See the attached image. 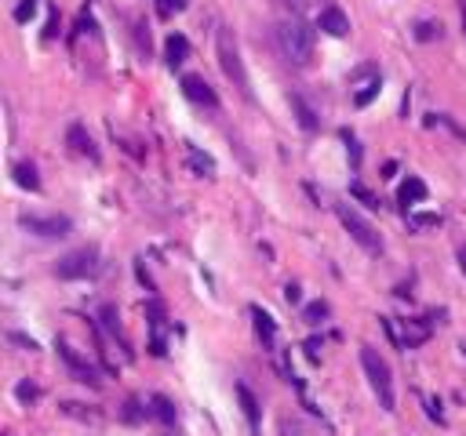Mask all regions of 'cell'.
<instances>
[{
  "label": "cell",
  "instance_id": "22",
  "mask_svg": "<svg viewBox=\"0 0 466 436\" xmlns=\"http://www.w3.org/2000/svg\"><path fill=\"white\" fill-rule=\"evenodd\" d=\"M379 91H383V77H375V80H368V84H361V91H353V105L357 109H365Z\"/></svg>",
  "mask_w": 466,
  "mask_h": 436
},
{
  "label": "cell",
  "instance_id": "24",
  "mask_svg": "<svg viewBox=\"0 0 466 436\" xmlns=\"http://www.w3.org/2000/svg\"><path fill=\"white\" fill-rule=\"evenodd\" d=\"M99 316H102V323H106V331H110L113 338H120V316H117V309H113V305H102V309H99Z\"/></svg>",
  "mask_w": 466,
  "mask_h": 436
},
{
  "label": "cell",
  "instance_id": "6",
  "mask_svg": "<svg viewBox=\"0 0 466 436\" xmlns=\"http://www.w3.org/2000/svg\"><path fill=\"white\" fill-rule=\"evenodd\" d=\"M18 226L33 236H44V240H62L73 229V222L66 214H18Z\"/></svg>",
  "mask_w": 466,
  "mask_h": 436
},
{
  "label": "cell",
  "instance_id": "5",
  "mask_svg": "<svg viewBox=\"0 0 466 436\" xmlns=\"http://www.w3.org/2000/svg\"><path fill=\"white\" fill-rule=\"evenodd\" d=\"M55 273H58V280H95L102 273V258L95 248H77L58 258Z\"/></svg>",
  "mask_w": 466,
  "mask_h": 436
},
{
  "label": "cell",
  "instance_id": "18",
  "mask_svg": "<svg viewBox=\"0 0 466 436\" xmlns=\"http://www.w3.org/2000/svg\"><path fill=\"white\" fill-rule=\"evenodd\" d=\"M186 160H189V167H194L197 174H204V179L215 174V160H211L208 153H201L197 146H186Z\"/></svg>",
  "mask_w": 466,
  "mask_h": 436
},
{
  "label": "cell",
  "instance_id": "40",
  "mask_svg": "<svg viewBox=\"0 0 466 436\" xmlns=\"http://www.w3.org/2000/svg\"><path fill=\"white\" fill-rule=\"evenodd\" d=\"M459 269H462V273H466V244H462V248H459Z\"/></svg>",
  "mask_w": 466,
  "mask_h": 436
},
{
  "label": "cell",
  "instance_id": "39",
  "mask_svg": "<svg viewBox=\"0 0 466 436\" xmlns=\"http://www.w3.org/2000/svg\"><path fill=\"white\" fill-rule=\"evenodd\" d=\"M393 171H397V164H393V160H386V164H383V179H393Z\"/></svg>",
  "mask_w": 466,
  "mask_h": 436
},
{
  "label": "cell",
  "instance_id": "41",
  "mask_svg": "<svg viewBox=\"0 0 466 436\" xmlns=\"http://www.w3.org/2000/svg\"><path fill=\"white\" fill-rule=\"evenodd\" d=\"M459 11H462V37H466V0H459Z\"/></svg>",
  "mask_w": 466,
  "mask_h": 436
},
{
  "label": "cell",
  "instance_id": "33",
  "mask_svg": "<svg viewBox=\"0 0 466 436\" xmlns=\"http://www.w3.org/2000/svg\"><path fill=\"white\" fill-rule=\"evenodd\" d=\"M303 349H306V357H310V364H321V338H310V342H306Z\"/></svg>",
  "mask_w": 466,
  "mask_h": 436
},
{
  "label": "cell",
  "instance_id": "25",
  "mask_svg": "<svg viewBox=\"0 0 466 436\" xmlns=\"http://www.w3.org/2000/svg\"><path fill=\"white\" fill-rule=\"evenodd\" d=\"M325 316H328V302H310L306 309H303V320L306 323H321Z\"/></svg>",
  "mask_w": 466,
  "mask_h": 436
},
{
  "label": "cell",
  "instance_id": "2",
  "mask_svg": "<svg viewBox=\"0 0 466 436\" xmlns=\"http://www.w3.org/2000/svg\"><path fill=\"white\" fill-rule=\"evenodd\" d=\"M215 51H219V65H222L226 80H233V87H237V91L251 102V80H248L241 48H237V40H233L229 30H219V33H215Z\"/></svg>",
  "mask_w": 466,
  "mask_h": 436
},
{
  "label": "cell",
  "instance_id": "26",
  "mask_svg": "<svg viewBox=\"0 0 466 436\" xmlns=\"http://www.w3.org/2000/svg\"><path fill=\"white\" fill-rule=\"evenodd\" d=\"M37 4H40V0H18V4H15V22H23V26H26V22L37 15Z\"/></svg>",
  "mask_w": 466,
  "mask_h": 436
},
{
  "label": "cell",
  "instance_id": "31",
  "mask_svg": "<svg viewBox=\"0 0 466 436\" xmlns=\"http://www.w3.org/2000/svg\"><path fill=\"white\" fill-rule=\"evenodd\" d=\"M62 411H66V414H73V418H99V414L95 411H84V404H73V400H66V404H62Z\"/></svg>",
  "mask_w": 466,
  "mask_h": 436
},
{
  "label": "cell",
  "instance_id": "7",
  "mask_svg": "<svg viewBox=\"0 0 466 436\" xmlns=\"http://www.w3.org/2000/svg\"><path fill=\"white\" fill-rule=\"evenodd\" d=\"M182 95L201 105V109H219V95H215V87H211L201 73H186L182 77Z\"/></svg>",
  "mask_w": 466,
  "mask_h": 436
},
{
  "label": "cell",
  "instance_id": "28",
  "mask_svg": "<svg viewBox=\"0 0 466 436\" xmlns=\"http://www.w3.org/2000/svg\"><path fill=\"white\" fill-rule=\"evenodd\" d=\"M15 397L23 400V404H33V400L40 397V389H37L33 382H18V385H15Z\"/></svg>",
  "mask_w": 466,
  "mask_h": 436
},
{
  "label": "cell",
  "instance_id": "29",
  "mask_svg": "<svg viewBox=\"0 0 466 436\" xmlns=\"http://www.w3.org/2000/svg\"><path fill=\"white\" fill-rule=\"evenodd\" d=\"M120 418H124V422H132V425H135V422H142V404H139V400L132 397L128 404H124V411H120Z\"/></svg>",
  "mask_w": 466,
  "mask_h": 436
},
{
  "label": "cell",
  "instance_id": "27",
  "mask_svg": "<svg viewBox=\"0 0 466 436\" xmlns=\"http://www.w3.org/2000/svg\"><path fill=\"white\" fill-rule=\"evenodd\" d=\"M427 124H444V127H452V135H455V139H462V142H466V127H462V124H459V120H455V117H448V113H441V117H430V120H427Z\"/></svg>",
  "mask_w": 466,
  "mask_h": 436
},
{
  "label": "cell",
  "instance_id": "23",
  "mask_svg": "<svg viewBox=\"0 0 466 436\" xmlns=\"http://www.w3.org/2000/svg\"><path fill=\"white\" fill-rule=\"evenodd\" d=\"M412 37H415V40H422V44H430V40H441V22H430V18L415 22Z\"/></svg>",
  "mask_w": 466,
  "mask_h": 436
},
{
  "label": "cell",
  "instance_id": "16",
  "mask_svg": "<svg viewBox=\"0 0 466 436\" xmlns=\"http://www.w3.org/2000/svg\"><path fill=\"white\" fill-rule=\"evenodd\" d=\"M237 400H241V411H244L248 425H251V429H259V422H263V414H259V400L251 397V389H248V385H237Z\"/></svg>",
  "mask_w": 466,
  "mask_h": 436
},
{
  "label": "cell",
  "instance_id": "10",
  "mask_svg": "<svg viewBox=\"0 0 466 436\" xmlns=\"http://www.w3.org/2000/svg\"><path fill=\"white\" fill-rule=\"evenodd\" d=\"M251 323H256V335H259L263 349L277 353V320H273L263 305H251Z\"/></svg>",
  "mask_w": 466,
  "mask_h": 436
},
{
  "label": "cell",
  "instance_id": "12",
  "mask_svg": "<svg viewBox=\"0 0 466 436\" xmlns=\"http://www.w3.org/2000/svg\"><path fill=\"white\" fill-rule=\"evenodd\" d=\"M430 338V323L422 320H401V349H419Z\"/></svg>",
  "mask_w": 466,
  "mask_h": 436
},
{
  "label": "cell",
  "instance_id": "42",
  "mask_svg": "<svg viewBox=\"0 0 466 436\" xmlns=\"http://www.w3.org/2000/svg\"><path fill=\"white\" fill-rule=\"evenodd\" d=\"M288 4H295V8H306V4H310V0H288Z\"/></svg>",
  "mask_w": 466,
  "mask_h": 436
},
{
  "label": "cell",
  "instance_id": "38",
  "mask_svg": "<svg viewBox=\"0 0 466 436\" xmlns=\"http://www.w3.org/2000/svg\"><path fill=\"white\" fill-rule=\"evenodd\" d=\"M281 432H284V436H303V432H299V425H295V422H288V418L281 422Z\"/></svg>",
  "mask_w": 466,
  "mask_h": 436
},
{
  "label": "cell",
  "instance_id": "37",
  "mask_svg": "<svg viewBox=\"0 0 466 436\" xmlns=\"http://www.w3.org/2000/svg\"><path fill=\"white\" fill-rule=\"evenodd\" d=\"M55 33H58V15L51 11V18H48V30H44V40H51Z\"/></svg>",
  "mask_w": 466,
  "mask_h": 436
},
{
  "label": "cell",
  "instance_id": "13",
  "mask_svg": "<svg viewBox=\"0 0 466 436\" xmlns=\"http://www.w3.org/2000/svg\"><path fill=\"white\" fill-rule=\"evenodd\" d=\"M189 58V40L182 33H172L164 40V62H168V70H179V65Z\"/></svg>",
  "mask_w": 466,
  "mask_h": 436
},
{
  "label": "cell",
  "instance_id": "43",
  "mask_svg": "<svg viewBox=\"0 0 466 436\" xmlns=\"http://www.w3.org/2000/svg\"><path fill=\"white\" fill-rule=\"evenodd\" d=\"M459 349H462V353H466V342H462V345H459Z\"/></svg>",
  "mask_w": 466,
  "mask_h": 436
},
{
  "label": "cell",
  "instance_id": "35",
  "mask_svg": "<svg viewBox=\"0 0 466 436\" xmlns=\"http://www.w3.org/2000/svg\"><path fill=\"white\" fill-rule=\"evenodd\" d=\"M8 342H15V345H23V349H30V353H33V349H37V342H33V338H26V335H18V331H8Z\"/></svg>",
  "mask_w": 466,
  "mask_h": 436
},
{
  "label": "cell",
  "instance_id": "36",
  "mask_svg": "<svg viewBox=\"0 0 466 436\" xmlns=\"http://www.w3.org/2000/svg\"><path fill=\"white\" fill-rule=\"evenodd\" d=\"M427 414H430L434 422H441V425H444V411H441V400H434V397H430V400H427Z\"/></svg>",
  "mask_w": 466,
  "mask_h": 436
},
{
  "label": "cell",
  "instance_id": "3",
  "mask_svg": "<svg viewBox=\"0 0 466 436\" xmlns=\"http://www.w3.org/2000/svg\"><path fill=\"white\" fill-rule=\"evenodd\" d=\"M277 40H281V51L288 62L295 65H306L313 58V30L306 26L303 18H288L277 26Z\"/></svg>",
  "mask_w": 466,
  "mask_h": 436
},
{
  "label": "cell",
  "instance_id": "21",
  "mask_svg": "<svg viewBox=\"0 0 466 436\" xmlns=\"http://www.w3.org/2000/svg\"><path fill=\"white\" fill-rule=\"evenodd\" d=\"M350 196H353V200H361L368 211H379V207H383V200H379V196H375L365 182H350Z\"/></svg>",
  "mask_w": 466,
  "mask_h": 436
},
{
  "label": "cell",
  "instance_id": "17",
  "mask_svg": "<svg viewBox=\"0 0 466 436\" xmlns=\"http://www.w3.org/2000/svg\"><path fill=\"white\" fill-rule=\"evenodd\" d=\"M11 174H15V182L23 186V189H30V193L40 189V174H37V167H33L30 160H18V164L11 167Z\"/></svg>",
  "mask_w": 466,
  "mask_h": 436
},
{
  "label": "cell",
  "instance_id": "14",
  "mask_svg": "<svg viewBox=\"0 0 466 436\" xmlns=\"http://www.w3.org/2000/svg\"><path fill=\"white\" fill-rule=\"evenodd\" d=\"M291 113H295V120H299L303 131H317V127H321V117H317V109H313L303 95H291Z\"/></svg>",
  "mask_w": 466,
  "mask_h": 436
},
{
  "label": "cell",
  "instance_id": "32",
  "mask_svg": "<svg viewBox=\"0 0 466 436\" xmlns=\"http://www.w3.org/2000/svg\"><path fill=\"white\" fill-rule=\"evenodd\" d=\"M186 8V0H157V11L168 18V15H172V11H182Z\"/></svg>",
  "mask_w": 466,
  "mask_h": 436
},
{
  "label": "cell",
  "instance_id": "8",
  "mask_svg": "<svg viewBox=\"0 0 466 436\" xmlns=\"http://www.w3.org/2000/svg\"><path fill=\"white\" fill-rule=\"evenodd\" d=\"M58 357H62V364L70 367V375H73L77 382H84V385H99V382H102V378H99V371H95L88 360H84L77 349H70L66 342H58Z\"/></svg>",
  "mask_w": 466,
  "mask_h": 436
},
{
  "label": "cell",
  "instance_id": "1",
  "mask_svg": "<svg viewBox=\"0 0 466 436\" xmlns=\"http://www.w3.org/2000/svg\"><path fill=\"white\" fill-rule=\"evenodd\" d=\"M361 367H365V375H368L372 392L379 397V407L393 411V404H397V397H393V371H390V364L383 357H379L375 345H361Z\"/></svg>",
  "mask_w": 466,
  "mask_h": 436
},
{
  "label": "cell",
  "instance_id": "20",
  "mask_svg": "<svg viewBox=\"0 0 466 436\" xmlns=\"http://www.w3.org/2000/svg\"><path fill=\"white\" fill-rule=\"evenodd\" d=\"M444 218H441V211H408V226L412 229H434V226H441Z\"/></svg>",
  "mask_w": 466,
  "mask_h": 436
},
{
  "label": "cell",
  "instance_id": "30",
  "mask_svg": "<svg viewBox=\"0 0 466 436\" xmlns=\"http://www.w3.org/2000/svg\"><path fill=\"white\" fill-rule=\"evenodd\" d=\"M343 135V142H346V153H350V160H353V167L361 164V146H357V139L350 135V131H339Z\"/></svg>",
  "mask_w": 466,
  "mask_h": 436
},
{
  "label": "cell",
  "instance_id": "15",
  "mask_svg": "<svg viewBox=\"0 0 466 436\" xmlns=\"http://www.w3.org/2000/svg\"><path fill=\"white\" fill-rule=\"evenodd\" d=\"M397 200L405 204V211H408L412 204H419V200H427V182L415 179V174H408V182L397 189Z\"/></svg>",
  "mask_w": 466,
  "mask_h": 436
},
{
  "label": "cell",
  "instance_id": "4",
  "mask_svg": "<svg viewBox=\"0 0 466 436\" xmlns=\"http://www.w3.org/2000/svg\"><path fill=\"white\" fill-rule=\"evenodd\" d=\"M335 214H339V222H343V229L350 233V240L357 248L368 251V255H383V236H379V229L368 222L361 211H353L350 204H339Z\"/></svg>",
  "mask_w": 466,
  "mask_h": 436
},
{
  "label": "cell",
  "instance_id": "19",
  "mask_svg": "<svg viewBox=\"0 0 466 436\" xmlns=\"http://www.w3.org/2000/svg\"><path fill=\"white\" fill-rule=\"evenodd\" d=\"M150 411H153V418L157 422H164V425H175V404L168 400V397H150Z\"/></svg>",
  "mask_w": 466,
  "mask_h": 436
},
{
  "label": "cell",
  "instance_id": "9",
  "mask_svg": "<svg viewBox=\"0 0 466 436\" xmlns=\"http://www.w3.org/2000/svg\"><path fill=\"white\" fill-rule=\"evenodd\" d=\"M66 146L77 153V157H88L92 164H99V146H95V139L88 135L84 124H70L66 127Z\"/></svg>",
  "mask_w": 466,
  "mask_h": 436
},
{
  "label": "cell",
  "instance_id": "11",
  "mask_svg": "<svg viewBox=\"0 0 466 436\" xmlns=\"http://www.w3.org/2000/svg\"><path fill=\"white\" fill-rule=\"evenodd\" d=\"M317 30L328 33V37H346L350 33V18H346L343 8L328 4V8H321V15H317Z\"/></svg>",
  "mask_w": 466,
  "mask_h": 436
},
{
  "label": "cell",
  "instance_id": "34",
  "mask_svg": "<svg viewBox=\"0 0 466 436\" xmlns=\"http://www.w3.org/2000/svg\"><path fill=\"white\" fill-rule=\"evenodd\" d=\"M284 302H288V305H299V302H303L299 283H288V288H284Z\"/></svg>",
  "mask_w": 466,
  "mask_h": 436
}]
</instances>
